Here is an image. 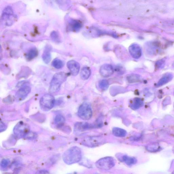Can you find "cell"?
Instances as JSON below:
<instances>
[{
  "label": "cell",
  "instance_id": "obj_21",
  "mask_svg": "<svg viewBox=\"0 0 174 174\" xmlns=\"http://www.w3.org/2000/svg\"><path fill=\"white\" fill-rule=\"evenodd\" d=\"M69 24L72 30L75 31L79 30L82 27V24L81 23L76 20H71L69 22Z\"/></svg>",
  "mask_w": 174,
  "mask_h": 174
},
{
  "label": "cell",
  "instance_id": "obj_30",
  "mask_svg": "<svg viewBox=\"0 0 174 174\" xmlns=\"http://www.w3.org/2000/svg\"><path fill=\"white\" fill-rule=\"evenodd\" d=\"M172 174H174V172Z\"/></svg>",
  "mask_w": 174,
  "mask_h": 174
},
{
  "label": "cell",
  "instance_id": "obj_25",
  "mask_svg": "<svg viewBox=\"0 0 174 174\" xmlns=\"http://www.w3.org/2000/svg\"><path fill=\"white\" fill-rule=\"evenodd\" d=\"M109 83L108 80H103L100 81L99 84V88L103 91H105L109 87Z\"/></svg>",
  "mask_w": 174,
  "mask_h": 174
},
{
  "label": "cell",
  "instance_id": "obj_16",
  "mask_svg": "<svg viewBox=\"0 0 174 174\" xmlns=\"http://www.w3.org/2000/svg\"><path fill=\"white\" fill-rule=\"evenodd\" d=\"M173 78L172 75L171 74H168L165 75L159 80L156 86L159 87L164 85L172 80Z\"/></svg>",
  "mask_w": 174,
  "mask_h": 174
},
{
  "label": "cell",
  "instance_id": "obj_26",
  "mask_svg": "<svg viewBox=\"0 0 174 174\" xmlns=\"http://www.w3.org/2000/svg\"><path fill=\"white\" fill-rule=\"evenodd\" d=\"M147 149L149 152H155L159 150V146L158 144H151L147 147Z\"/></svg>",
  "mask_w": 174,
  "mask_h": 174
},
{
  "label": "cell",
  "instance_id": "obj_18",
  "mask_svg": "<svg viewBox=\"0 0 174 174\" xmlns=\"http://www.w3.org/2000/svg\"><path fill=\"white\" fill-rule=\"evenodd\" d=\"M112 132L114 135L118 137H125L127 134L125 130L117 127H114L113 129Z\"/></svg>",
  "mask_w": 174,
  "mask_h": 174
},
{
  "label": "cell",
  "instance_id": "obj_2",
  "mask_svg": "<svg viewBox=\"0 0 174 174\" xmlns=\"http://www.w3.org/2000/svg\"><path fill=\"white\" fill-rule=\"evenodd\" d=\"M67 75L64 72H61L55 74L52 78L49 88L51 93L59 91L62 84L66 80Z\"/></svg>",
  "mask_w": 174,
  "mask_h": 174
},
{
  "label": "cell",
  "instance_id": "obj_19",
  "mask_svg": "<svg viewBox=\"0 0 174 174\" xmlns=\"http://www.w3.org/2000/svg\"><path fill=\"white\" fill-rule=\"evenodd\" d=\"M38 51L36 48H31L26 54V57L28 60H31L36 57L38 55Z\"/></svg>",
  "mask_w": 174,
  "mask_h": 174
},
{
  "label": "cell",
  "instance_id": "obj_4",
  "mask_svg": "<svg viewBox=\"0 0 174 174\" xmlns=\"http://www.w3.org/2000/svg\"><path fill=\"white\" fill-rule=\"evenodd\" d=\"M55 102V99L53 95L46 94L40 98V105L42 109L44 111H49L53 108Z\"/></svg>",
  "mask_w": 174,
  "mask_h": 174
},
{
  "label": "cell",
  "instance_id": "obj_13",
  "mask_svg": "<svg viewBox=\"0 0 174 174\" xmlns=\"http://www.w3.org/2000/svg\"><path fill=\"white\" fill-rule=\"evenodd\" d=\"M92 124L86 122L78 123L75 124V130L76 132H81L94 128Z\"/></svg>",
  "mask_w": 174,
  "mask_h": 174
},
{
  "label": "cell",
  "instance_id": "obj_11",
  "mask_svg": "<svg viewBox=\"0 0 174 174\" xmlns=\"http://www.w3.org/2000/svg\"><path fill=\"white\" fill-rule=\"evenodd\" d=\"M129 53L134 58L138 59L141 55V49L138 45L134 44L130 46L129 48Z\"/></svg>",
  "mask_w": 174,
  "mask_h": 174
},
{
  "label": "cell",
  "instance_id": "obj_7",
  "mask_svg": "<svg viewBox=\"0 0 174 174\" xmlns=\"http://www.w3.org/2000/svg\"><path fill=\"white\" fill-rule=\"evenodd\" d=\"M78 114L79 117L83 120H89L92 117V111L91 106L88 103H83L80 106Z\"/></svg>",
  "mask_w": 174,
  "mask_h": 174
},
{
  "label": "cell",
  "instance_id": "obj_24",
  "mask_svg": "<svg viewBox=\"0 0 174 174\" xmlns=\"http://www.w3.org/2000/svg\"><path fill=\"white\" fill-rule=\"evenodd\" d=\"M65 121V118L61 115H57L54 119L55 124L57 126L62 125Z\"/></svg>",
  "mask_w": 174,
  "mask_h": 174
},
{
  "label": "cell",
  "instance_id": "obj_6",
  "mask_svg": "<svg viewBox=\"0 0 174 174\" xmlns=\"http://www.w3.org/2000/svg\"><path fill=\"white\" fill-rule=\"evenodd\" d=\"M13 131L17 137H26L30 133V127L26 124L20 122L14 127Z\"/></svg>",
  "mask_w": 174,
  "mask_h": 174
},
{
  "label": "cell",
  "instance_id": "obj_17",
  "mask_svg": "<svg viewBox=\"0 0 174 174\" xmlns=\"http://www.w3.org/2000/svg\"><path fill=\"white\" fill-rule=\"evenodd\" d=\"M121 160L129 166H131L137 163V160L134 158L130 157L127 155H123L121 157Z\"/></svg>",
  "mask_w": 174,
  "mask_h": 174
},
{
  "label": "cell",
  "instance_id": "obj_23",
  "mask_svg": "<svg viewBox=\"0 0 174 174\" xmlns=\"http://www.w3.org/2000/svg\"><path fill=\"white\" fill-rule=\"evenodd\" d=\"M52 64L54 68L57 69H60L63 67L64 65V63L61 60L56 58L53 60Z\"/></svg>",
  "mask_w": 174,
  "mask_h": 174
},
{
  "label": "cell",
  "instance_id": "obj_29",
  "mask_svg": "<svg viewBox=\"0 0 174 174\" xmlns=\"http://www.w3.org/2000/svg\"><path fill=\"white\" fill-rule=\"evenodd\" d=\"M36 174H50L48 171L46 170H40L38 171Z\"/></svg>",
  "mask_w": 174,
  "mask_h": 174
},
{
  "label": "cell",
  "instance_id": "obj_10",
  "mask_svg": "<svg viewBox=\"0 0 174 174\" xmlns=\"http://www.w3.org/2000/svg\"><path fill=\"white\" fill-rule=\"evenodd\" d=\"M68 68L71 74L74 76H76L79 73L80 69L79 64L74 60H71L68 62Z\"/></svg>",
  "mask_w": 174,
  "mask_h": 174
},
{
  "label": "cell",
  "instance_id": "obj_5",
  "mask_svg": "<svg viewBox=\"0 0 174 174\" xmlns=\"http://www.w3.org/2000/svg\"><path fill=\"white\" fill-rule=\"evenodd\" d=\"M115 164L114 158L111 157H106L99 159L96 163L95 165L98 169L108 170L114 167Z\"/></svg>",
  "mask_w": 174,
  "mask_h": 174
},
{
  "label": "cell",
  "instance_id": "obj_22",
  "mask_svg": "<svg viewBox=\"0 0 174 174\" xmlns=\"http://www.w3.org/2000/svg\"><path fill=\"white\" fill-rule=\"evenodd\" d=\"M127 80L130 83L138 82L141 80V77L139 75L136 74H132L127 77Z\"/></svg>",
  "mask_w": 174,
  "mask_h": 174
},
{
  "label": "cell",
  "instance_id": "obj_28",
  "mask_svg": "<svg viewBox=\"0 0 174 174\" xmlns=\"http://www.w3.org/2000/svg\"><path fill=\"white\" fill-rule=\"evenodd\" d=\"M7 128V126L3 122L1 121V128H0V130L1 132H3Z\"/></svg>",
  "mask_w": 174,
  "mask_h": 174
},
{
  "label": "cell",
  "instance_id": "obj_15",
  "mask_svg": "<svg viewBox=\"0 0 174 174\" xmlns=\"http://www.w3.org/2000/svg\"><path fill=\"white\" fill-rule=\"evenodd\" d=\"M144 103L140 98H136L134 99L130 104V108L133 110H136L143 106Z\"/></svg>",
  "mask_w": 174,
  "mask_h": 174
},
{
  "label": "cell",
  "instance_id": "obj_31",
  "mask_svg": "<svg viewBox=\"0 0 174 174\" xmlns=\"http://www.w3.org/2000/svg\"></svg>",
  "mask_w": 174,
  "mask_h": 174
},
{
  "label": "cell",
  "instance_id": "obj_3",
  "mask_svg": "<svg viewBox=\"0 0 174 174\" xmlns=\"http://www.w3.org/2000/svg\"><path fill=\"white\" fill-rule=\"evenodd\" d=\"M16 19L12 8L8 6L4 9L2 11L1 17L2 22L5 25L10 26L12 25Z\"/></svg>",
  "mask_w": 174,
  "mask_h": 174
},
{
  "label": "cell",
  "instance_id": "obj_1",
  "mask_svg": "<svg viewBox=\"0 0 174 174\" xmlns=\"http://www.w3.org/2000/svg\"><path fill=\"white\" fill-rule=\"evenodd\" d=\"M63 157L64 161L67 164L71 165L78 163L82 158V150L77 147H72L66 151Z\"/></svg>",
  "mask_w": 174,
  "mask_h": 174
},
{
  "label": "cell",
  "instance_id": "obj_20",
  "mask_svg": "<svg viewBox=\"0 0 174 174\" xmlns=\"http://www.w3.org/2000/svg\"><path fill=\"white\" fill-rule=\"evenodd\" d=\"M91 75L90 69L88 67H84L80 72V77L83 80H86L89 79Z\"/></svg>",
  "mask_w": 174,
  "mask_h": 174
},
{
  "label": "cell",
  "instance_id": "obj_8",
  "mask_svg": "<svg viewBox=\"0 0 174 174\" xmlns=\"http://www.w3.org/2000/svg\"><path fill=\"white\" fill-rule=\"evenodd\" d=\"M105 143V140L99 136H92L85 138L83 141L85 146L94 147L101 145Z\"/></svg>",
  "mask_w": 174,
  "mask_h": 174
},
{
  "label": "cell",
  "instance_id": "obj_12",
  "mask_svg": "<svg viewBox=\"0 0 174 174\" xmlns=\"http://www.w3.org/2000/svg\"><path fill=\"white\" fill-rule=\"evenodd\" d=\"M99 72L101 76L104 77H108L113 74V68L111 65L104 64L101 66Z\"/></svg>",
  "mask_w": 174,
  "mask_h": 174
},
{
  "label": "cell",
  "instance_id": "obj_9",
  "mask_svg": "<svg viewBox=\"0 0 174 174\" xmlns=\"http://www.w3.org/2000/svg\"><path fill=\"white\" fill-rule=\"evenodd\" d=\"M31 90L30 86L28 85H25L22 86L16 92V99L19 101L24 99L30 94Z\"/></svg>",
  "mask_w": 174,
  "mask_h": 174
},
{
  "label": "cell",
  "instance_id": "obj_27",
  "mask_svg": "<svg viewBox=\"0 0 174 174\" xmlns=\"http://www.w3.org/2000/svg\"><path fill=\"white\" fill-rule=\"evenodd\" d=\"M51 38L55 42L59 43L60 41L59 35L56 31L52 32L51 34Z\"/></svg>",
  "mask_w": 174,
  "mask_h": 174
},
{
  "label": "cell",
  "instance_id": "obj_14",
  "mask_svg": "<svg viewBox=\"0 0 174 174\" xmlns=\"http://www.w3.org/2000/svg\"><path fill=\"white\" fill-rule=\"evenodd\" d=\"M51 47L49 45L46 46L42 54V59L46 64H48L50 62L51 59Z\"/></svg>",
  "mask_w": 174,
  "mask_h": 174
}]
</instances>
